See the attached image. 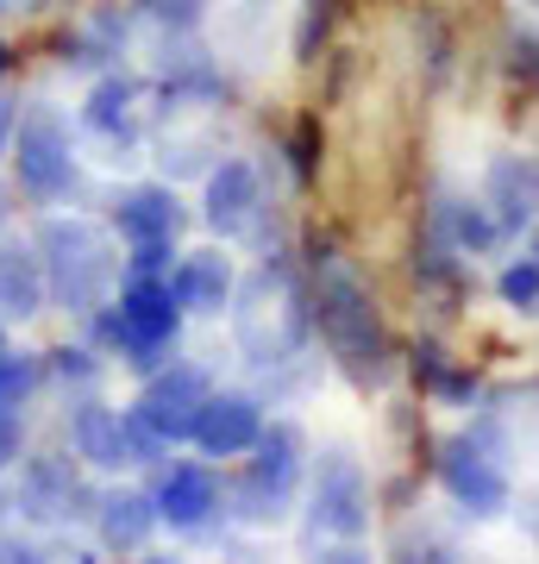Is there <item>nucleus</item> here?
Instances as JSON below:
<instances>
[{"label": "nucleus", "instance_id": "obj_1", "mask_svg": "<svg viewBox=\"0 0 539 564\" xmlns=\"http://www.w3.org/2000/svg\"><path fill=\"white\" fill-rule=\"evenodd\" d=\"M314 321H320L326 351H333L352 377L377 383L382 370H389V333H382V321H377V302H370V289H364L339 258L314 263Z\"/></svg>", "mask_w": 539, "mask_h": 564}, {"label": "nucleus", "instance_id": "obj_2", "mask_svg": "<svg viewBox=\"0 0 539 564\" xmlns=\"http://www.w3.org/2000/svg\"><path fill=\"white\" fill-rule=\"evenodd\" d=\"M39 258H44V282H51V302L69 314L107 302V282H114V258L88 220H44L39 232Z\"/></svg>", "mask_w": 539, "mask_h": 564}, {"label": "nucleus", "instance_id": "obj_3", "mask_svg": "<svg viewBox=\"0 0 539 564\" xmlns=\"http://www.w3.org/2000/svg\"><path fill=\"white\" fill-rule=\"evenodd\" d=\"M176 326H182V302H176V289H170V276L139 270V276L120 289V314L107 321V333H114V345H120L139 370H158L163 351L176 345Z\"/></svg>", "mask_w": 539, "mask_h": 564}, {"label": "nucleus", "instance_id": "obj_4", "mask_svg": "<svg viewBox=\"0 0 539 564\" xmlns=\"http://www.w3.org/2000/svg\"><path fill=\"white\" fill-rule=\"evenodd\" d=\"M301 307L308 302L295 295L289 270H282V263H263L258 276L245 282V307H239L245 351L258 364H282L301 345V333H308V314H301Z\"/></svg>", "mask_w": 539, "mask_h": 564}, {"label": "nucleus", "instance_id": "obj_5", "mask_svg": "<svg viewBox=\"0 0 539 564\" xmlns=\"http://www.w3.org/2000/svg\"><path fill=\"white\" fill-rule=\"evenodd\" d=\"M13 176H20L25 195L39 202H63L69 182H76V151H69V126L51 113V107H32L13 120Z\"/></svg>", "mask_w": 539, "mask_h": 564}, {"label": "nucleus", "instance_id": "obj_6", "mask_svg": "<svg viewBox=\"0 0 539 564\" xmlns=\"http://www.w3.org/2000/svg\"><path fill=\"white\" fill-rule=\"evenodd\" d=\"M314 527L333 540H364L370 533V484L352 452H320L314 464Z\"/></svg>", "mask_w": 539, "mask_h": 564}, {"label": "nucleus", "instance_id": "obj_7", "mask_svg": "<svg viewBox=\"0 0 539 564\" xmlns=\"http://www.w3.org/2000/svg\"><path fill=\"white\" fill-rule=\"evenodd\" d=\"M207 395H214V389H207V377H201L195 364H170V370L158 364V370H151V383H144V395L132 402V414H139L163 445H176V440L195 433V414H201Z\"/></svg>", "mask_w": 539, "mask_h": 564}, {"label": "nucleus", "instance_id": "obj_8", "mask_svg": "<svg viewBox=\"0 0 539 564\" xmlns=\"http://www.w3.org/2000/svg\"><path fill=\"white\" fill-rule=\"evenodd\" d=\"M114 226L132 245V270H163V258H170V245L182 232V202L170 188H132L120 214H114Z\"/></svg>", "mask_w": 539, "mask_h": 564}, {"label": "nucleus", "instance_id": "obj_9", "mask_svg": "<svg viewBox=\"0 0 539 564\" xmlns=\"http://www.w3.org/2000/svg\"><path fill=\"white\" fill-rule=\"evenodd\" d=\"M151 502H158V521L170 533H201L214 521V508H220V484H214L207 464H170L158 477V489H151Z\"/></svg>", "mask_w": 539, "mask_h": 564}, {"label": "nucleus", "instance_id": "obj_10", "mask_svg": "<svg viewBox=\"0 0 539 564\" xmlns=\"http://www.w3.org/2000/svg\"><path fill=\"white\" fill-rule=\"evenodd\" d=\"M258 433H263V408L251 402V395H207L188 440H195L207 458H239V452L258 445Z\"/></svg>", "mask_w": 539, "mask_h": 564}, {"label": "nucleus", "instance_id": "obj_11", "mask_svg": "<svg viewBox=\"0 0 539 564\" xmlns=\"http://www.w3.org/2000/svg\"><path fill=\"white\" fill-rule=\"evenodd\" d=\"M440 484L452 489V502L471 508V514H502L508 508V477H502V464L477 445H445L440 458Z\"/></svg>", "mask_w": 539, "mask_h": 564}, {"label": "nucleus", "instance_id": "obj_12", "mask_svg": "<svg viewBox=\"0 0 539 564\" xmlns=\"http://www.w3.org/2000/svg\"><path fill=\"white\" fill-rule=\"evenodd\" d=\"M263 207V182L245 158H226L220 170H207V188H201V220L214 232H245L251 214Z\"/></svg>", "mask_w": 539, "mask_h": 564}, {"label": "nucleus", "instance_id": "obj_13", "mask_svg": "<svg viewBox=\"0 0 539 564\" xmlns=\"http://www.w3.org/2000/svg\"><path fill=\"white\" fill-rule=\"evenodd\" d=\"M82 502H95V496L82 489V477L63 458H32L20 470V496H13V508L32 514V521H69V514H82Z\"/></svg>", "mask_w": 539, "mask_h": 564}, {"label": "nucleus", "instance_id": "obj_14", "mask_svg": "<svg viewBox=\"0 0 539 564\" xmlns=\"http://www.w3.org/2000/svg\"><path fill=\"white\" fill-rule=\"evenodd\" d=\"M483 202L502 220V232L533 226L539 220V163L533 158H496L489 163V182H483Z\"/></svg>", "mask_w": 539, "mask_h": 564}, {"label": "nucleus", "instance_id": "obj_15", "mask_svg": "<svg viewBox=\"0 0 539 564\" xmlns=\"http://www.w3.org/2000/svg\"><path fill=\"white\" fill-rule=\"evenodd\" d=\"M69 445H76V458L95 464V470H120V464H132V445H126V414H120V408L82 402L76 414H69Z\"/></svg>", "mask_w": 539, "mask_h": 564}, {"label": "nucleus", "instance_id": "obj_16", "mask_svg": "<svg viewBox=\"0 0 539 564\" xmlns=\"http://www.w3.org/2000/svg\"><path fill=\"white\" fill-rule=\"evenodd\" d=\"M170 289H176L182 314H220L233 302V258L226 251H188L170 270Z\"/></svg>", "mask_w": 539, "mask_h": 564}, {"label": "nucleus", "instance_id": "obj_17", "mask_svg": "<svg viewBox=\"0 0 539 564\" xmlns=\"http://www.w3.org/2000/svg\"><path fill=\"white\" fill-rule=\"evenodd\" d=\"M44 302H51V282H44L39 245L7 239V245H0V314L32 321V314H44Z\"/></svg>", "mask_w": 539, "mask_h": 564}, {"label": "nucleus", "instance_id": "obj_18", "mask_svg": "<svg viewBox=\"0 0 539 564\" xmlns=\"http://www.w3.org/2000/svg\"><path fill=\"white\" fill-rule=\"evenodd\" d=\"M95 527H100V545H107V552H144L163 521H158V502H151V496L114 489V496L95 502Z\"/></svg>", "mask_w": 539, "mask_h": 564}, {"label": "nucleus", "instance_id": "obj_19", "mask_svg": "<svg viewBox=\"0 0 539 564\" xmlns=\"http://www.w3.org/2000/svg\"><path fill=\"white\" fill-rule=\"evenodd\" d=\"M251 477L289 502V489H295V477H301V433L289 421H263L258 445H251Z\"/></svg>", "mask_w": 539, "mask_h": 564}, {"label": "nucleus", "instance_id": "obj_20", "mask_svg": "<svg viewBox=\"0 0 539 564\" xmlns=\"http://www.w3.org/2000/svg\"><path fill=\"white\" fill-rule=\"evenodd\" d=\"M88 126H95L100 139L132 144V132H139V88L126 76H107L95 95H88Z\"/></svg>", "mask_w": 539, "mask_h": 564}, {"label": "nucleus", "instance_id": "obj_21", "mask_svg": "<svg viewBox=\"0 0 539 564\" xmlns=\"http://www.w3.org/2000/svg\"><path fill=\"white\" fill-rule=\"evenodd\" d=\"M440 226H445V239H452V251H477V258L502 239V220L489 214V202H445Z\"/></svg>", "mask_w": 539, "mask_h": 564}, {"label": "nucleus", "instance_id": "obj_22", "mask_svg": "<svg viewBox=\"0 0 539 564\" xmlns=\"http://www.w3.org/2000/svg\"><path fill=\"white\" fill-rule=\"evenodd\" d=\"M39 383H44V364L32 358V351H13V345H7V351H0V402L25 408Z\"/></svg>", "mask_w": 539, "mask_h": 564}, {"label": "nucleus", "instance_id": "obj_23", "mask_svg": "<svg viewBox=\"0 0 539 564\" xmlns=\"http://www.w3.org/2000/svg\"><path fill=\"white\" fill-rule=\"evenodd\" d=\"M139 20L170 32V39H182V32H195L207 20V0H139Z\"/></svg>", "mask_w": 539, "mask_h": 564}, {"label": "nucleus", "instance_id": "obj_24", "mask_svg": "<svg viewBox=\"0 0 539 564\" xmlns=\"http://www.w3.org/2000/svg\"><path fill=\"white\" fill-rule=\"evenodd\" d=\"M502 302L508 307H520V314H539V251L533 258H515L508 270H502Z\"/></svg>", "mask_w": 539, "mask_h": 564}, {"label": "nucleus", "instance_id": "obj_25", "mask_svg": "<svg viewBox=\"0 0 539 564\" xmlns=\"http://www.w3.org/2000/svg\"><path fill=\"white\" fill-rule=\"evenodd\" d=\"M20 408H7L0 402V470H7V464H20Z\"/></svg>", "mask_w": 539, "mask_h": 564}, {"label": "nucleus", "instance_id": "obj_26", "mask_svg": "<svg viewBox=\"0 0 539 564\" xmlns=\"http://www.w3.org/2000/svg\"><path fill=\"white\" fill-rule=\"evenodd\" d=\"M57 377L63 383H95L100 364H88V351H57Z\"/></svg>", "mask_w": 539, "mask_h": 564}, {"label": "nucleus", "instance_id": "obj_27", "mask_svg": "<svg viewBox=\"0 0 539 564\" xmlns=\"http://www.w3.org/2000/svg\"><path fill=\"white\" fill-rule=\"evenodd\" d=\"M7 144H13V107L0 101V158H7Z\"/></svg>", "mask_w": 539, "mask_h": 564}, {"label": "nucleus", "instance_id": "obj_28", "mask_svg": "<svg viewBox=\"0 0 539 564\" xmlns=\"http://www.w3.org/2000/svg\"><path fill=\"white\" fill-rule=\"evenodd\" d=\"M0 351H7V321H0Z\"/></svg>", "mask_w": 539, "mask_h": 564}, {"label": "nucleus", "instance_id": "obj_29", "mask_svg": "<svg viewBox=\"0 0 539 564\" xmlns=\"http://www.w3.org/2000/svg\"><path fill=\"white\" fill-rule=\"evenodd\" d=\"M0 69H7V44H0Z\"/></svg>", "mask_w": 539, "mask_h": 564}]
</instances>
